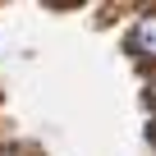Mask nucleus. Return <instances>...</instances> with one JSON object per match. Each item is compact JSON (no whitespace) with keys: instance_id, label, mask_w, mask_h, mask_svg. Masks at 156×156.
Masks as SVG:
<instances>
[{"instance_id":"f03ea898","label":"nucleus","mask_w":156,"mask_h":156,"mask_svg":"<svg viewBox=\"0 0 156 156\" xmlns=\"http://www.w3.org/2000/svg\"><path fill=\"white\" fill-rule=\"evenodd\" d=\"M151 87H156V78H151Z\"/></svg>"},{"instance_id":"f257e3e1","label":"nucleus","mask_w":156,"mask_h":156,"mask_svg":"<svg viewBox=\"0 0 156 156\" xmlns=\"http://www.w3.org/2000/svg\"><path fill=\"white\" fill-rule=\"evenodd\" d=\"M133 55H142V60H156V9L151 14H142L138 23H133V32H129V41H124Z\"/></svg>"}]
</instances>
